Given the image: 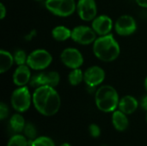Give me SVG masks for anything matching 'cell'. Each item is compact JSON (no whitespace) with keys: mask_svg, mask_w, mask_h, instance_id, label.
Instances as JSON below:
<instances>
[{"mask_svg":"<svg viewBox=\"0 0 147 146\" xmlns=\"http://www.w3.org/2000/svg\"><path fill=\"white\" fill-rule=\"evenodd\" d=\"M33 105L44 116L55 115L61 106V98L53 87L40 86L34 89L33 93Z\"/></svg>","mask_w":147,"mask_h":146,"instance_id":"cell-1","label":"cell"},{"mask_svg":"<svg viewBox=\"0 0 147 146\" xmlns=\"http://www.w3.org/2000/svg\"><path fill=\"white\" fill-rule=\"evenodd\" d=\"M92 50L95 57L105 63L115 61L121 54V46L112 34L98 36L92 44Z\"/></svg>","mask_w":147,"mask_h":146,"instance_id":"cell-2","label":"cell"},{"mask_svg":"<svg viewBox=\"0 0 147 146\" xmlns=\"http://www.w3.org/2000/svg\"><path fill=\"white\" fill-rule=\"evenodd\" d=\"M120 97L117 90L111 85H101L95 92L96 108L103 113H113L118 108Z\"/></svg>","mask_w":147,"mask_h":146,"instance_id":"cell-3","label":"cell"},{"mask_svg":"<svg viewBox=\"0 0 147 146\" xmlns=\"http://www.w3.org/2000/svg\"><path fill=\"white\" fill-rule=\"evenodd\" d=\"M11 107L17 113H24L28 111L33 104V94L30 93L28 86L17 87L13 90L10 96Z\"/></svg>","mask_w":147,"mask_h":146,"instance_id":"cell-4","label":"cell"},{"mask_svg":"<svg viewBox=\"0 0 147 146\" xmlns=\"http://www.w3.org/2000/svg\"><path fill=\"white\" fill-rule=\"evenodd\" d=\"M46 9L53 15L59 17H68L77 10L75 0H45Z\"/></svg>","mask_w":147,"mask_h":146,"instance_id":"cell-5","label":"cell"},{"mask_svg":"<svg viewBox=\"0 0 147 146\" xmlns=\"http://www.w3.org/2000/svg\"><path fill=\"white\" fill-rule=\"evenodd\" d=\"M52 62V54L44 48H38L28 53L27 65L33 71H41L47 69L51 65Z\"/></svg>","mask_w":147,"mask_h":146,"instance_id":"cell-6","label":"cell"},{"mask_svg":"<svg viewBox=\"0 0 147 146\" xmlns=\"http://www.w3.org/2000/svg\"><path fill=\"white\" fill-rule=\"evenodd\" d=\"M60 82V75L56 71H41L32 76L30 85L36 89L40 86H50L56 88Z\"/></svg>","mask_w":147,"mask_h":146,"instance_id":"cell-7","label":"cell"},{"mask_svg":"<svg viewBox=\"0 0 147 146\" xmlns=\"http://www.w3.org/2000/svg\"><path fill=\"white\" fill-rule=\"evenodd\" d=\"M98 35L91 26L78 25L71 29V40L77 44L88 46L93 44Z\"/></svg>","mask_w":147,"mask_h":146,"instance_id":"cell-8","label":"cell"},{"mask_svg":"<svg viewBox=\"0 0 147 146\" xmlns=\"http://www.w3.org/2000/svg\"><path fill=\"white\" fill-rule=\"evenodd\" d=\"M60 60L62 64L71 69L81 68L84 65V58L80 50L76 47H66L60 53Z\"/></svg>","mask_w":147,"mask_h":146,"instance_id":"cell-9","label":"cell"},{"mask_svg":"<svg viewBox=\"0 0 147 146\" xmlns=\"http://www.w3.org/2000/svg\"><path fill=\"white\" fill-rule=\"evenodd\" d=\"M137 22L130 15H122L115 22V31L120 36H130L137 30Z\"/></svg>","mask_w":147,"mask_h":146,"instance_id":"cell-10","label":"cell"},{"mask_svg":"<svg viewBox=\"0 0 147 146\" xmlns=\"http://www.w3.org/2000/svg\"><path fill=\"white\" fill-rule=\"evenodd\" d=\"M76 12L82 21L92 22L97 15V5L96 1L78 0Z\"/></svg>","mask_w":147,"mask_h":146,"instance_id":"cell-11","label":"cell"},{"mask_svg":"<svg viewBox=\"0 0 147 146\" xmlns=\"http://www.w3.org/2000/svg\"><path fill=\"white\" fill-rule=\"evenodd\" d=\"M106 77L105 71L99 65H91L84 71V82L88 87L101 86Z\"/></svg>","mask_w":147,"mask_h":146,"instance_id":"cell-12","label":"cell"},{"mask_svg":"<svg viewBox=\"0 0 147 146\" xmlns=\"http://www.w3.org/2000/svg\"><path fill=\"white\" fill-rule=\"evenodd\" d=\"M115 26L112 18L108 15H97L91 22V27L98 36L107 35L111 34Z\"/></svg>","mask_w":147,"mask_h":146,"instance_id":"cell-13","label":"cell"},{"mask_svg":"<svg viewBox=\"0 0 147 146\" xmlns=\"http://www.w3.org/2000/svg\"><path fill=\"white\" fill-rule=\"evenodd\" d=\"M32 76L31 69L28 65H17L12 75V81L16 87L27 86L30 83Z\"/></svg>","mask_w":147,"mask_h":146,"instance_id":"cell-14","label":"cell"},{"mask_svg":"<svg viewBox=\"0 0 147 146\" xmlns=\"http://www.w3.org/2000/svg\"><path fill=\"white\" fill-rule=\"evenodd\" d=\"M139 105L140 103L134 96L127 95L120 99L118 109L128 115L134 114L139 108Z\"/></svg>","mask_w":147,"mask_h":146,"instance_id":"cell-15","label":"cell"},{"mask_svg":"<svg viewBox=\"0 0 147 146\" xmlns=\"http://www.w3.org/2000/svg\"><path fill=\"white\" fill-rule=\"evenodd\" d=\"M127 114H124L121 110H115L112 114V123L115 130L119 132H124L127 129L129 126V120L127 116Z\"/></svg>","mask_w":147,"mask_h":146,"instance_id":"cell-16","label":"cell"},{"mask_svg":"<svg viewBox=\"0 0 147 146\" xmlns=\"http://www.w3.org/2000/svg\"><path fill=\"white\" fill-rule=\"evenodd\" d=\"M15 63L14 55L4 49L0 50V73L4 74L11 69Z\"/></svg>","mask_w":147,"mask_h":146,"instance_id":"cell-17","label":"cell"},{"mask_svg":"<svg viewBox=\"0 0 147 146\" xmlns=\"http://www.w3.org/2000/svg\"><path fill=\"white\" fill-rule=\"evenodd\" d=\"M53 40L63 42L71 38V29L64 25H59L54 27L51 32Z\"/></svg>","mask_w":147,"mask_h":146,"instance_id":"cell-18","label":"cell"},{"mask_svg":"<svg viewBox=\"0 0 147 146\" xmlns=\"http://www.w3.org/2000/svg\"><path fill=\"white\" fill-rule=\"evenodd\" d=\"M9 125L10 129L14 133H20L23 132L24 127L26 126V122H25L23 116L21 114V113H16L10 117Z\"/></svg>","mask_w":147,"mask_h":146,"instance_id":"cell-19","label":"cell"},{"mask_svg":"<svg viewBox=\"0 0 147 146\" xmlns=\"http://www.w3.org/2000/svg\"><path fill=\"white\" fill-rule=\"evenodd\" d=\"M69 83L72 86H78L84 82V71L81 68L71 70L68 74Z\"/></svg>","mask_w":147,"mask_h":146,"instance_id":"cell-20","label":"cell"},{"mask_svg":"<svg viewBox=\"0 0 147 146\" xmlns=\"http://www.w3.org/2000/svg\"><path fill=\"white\" fill-rule=\"evenodd\" d=\"M28 140L24 135L16 133L9 139L7 146H28Z\"/></svg>","mask_w":147,"mask_h":146,"instance_id":"cell-21","label":"cell"},{"mask_svg":"<svg viewBox=\"0 0 147 146\" xmlns=\"http://www.w3.org/2000/svg\"><path fill=\"white\" fill-rule=\"evenodd\" d=\"M23 133H24V136L28 139L29 145H31L32 141L36 139V135H37V131L35 126L32 123H26Z\"/></svg>","mask_w":147,"mask_h":146,"instance_id":"cell-22","label":"cell"},{"mask_svg":"<svg viewBox=\"0 0 147 146\" xmlns=\"http://www.w3.org/2000/svg\"><path fill=\"white\" fill-rule=\"evenodd\" d=\"M14 59H15V64L16 65H27V60H28V56L27 52L23 49H17L14 52Z\"/></svg>","mask_w":147,"mask_h":146,"instance_id":"cell-23","label":"cell"},{"mask_svg":"<svg viewBox=\"0 0 147 146\" xmlns=\"http://www.w3.org/2000/svg\"><path fill=\"white\" fill-rule=\"evenodd\" d=\"M30 146H55V144L51 138L41 136L34 139Z\"/></svg>","mask_w":147,"mask_h":146,"instance_id":"cell-24","label":"cell"},{"mask_svg":"<svg viewBox=\"0 0 147 146\" xmlns=\"http://www.w3.org/2000/svg\"><path fill=\"white\" fill-rule=\"evenodd\" d=\"M9 114V108L7 106V104H5L4 102H1L0 103V120H5Z\"/></svg>","mask_w":147,"mask_h":146,"instance_id":"cell-25","label":"cell"},{"mask_svg":"<svg viewBox=\"0 0 147 146\" xmlns=\"http://www.w3.org/2000/svg\"><path fill=\"white\" fill-rule=\"evenodd\" d=\"M89 132L91 135V137L96 139L101 135V129L96 124H91L89 126Z\"/></svg>","mask_w":147,"mask_h":146,"instance_id":"cell-26","label":"cell"},{"mask_svg":"<svg viewBox=\"0 0 147 146\" xmlns=\"http://www.w3.org/2000/svg\"><path fill=\"white\" fill-rule=\"evenodd\" d=\"M7 15V9L3 3H0V19L3 20Z\"/></svg>","mask_w":147,"mask_h":146,"instance_id":"cell-27","label":"cell"},{"mask_svg":"<svg viewBox=\"0 0 147 146\" xmlns=\"http://www.w3.org/2000/svg\"><path fill=\"white\" fill-rule=\"evenodd\" d=\"M36 30H31L28 34H26L25 35V37H24V39L26 40H32L35 36H36Z\"/></svg>","mask_w":147,"mask_h":146,"instance_id":"cell-28","label":"cell"},{"mask_svg":"<svg viewBox=\"0 0 147 146\" xmlns=\"http://www.w3.org/2000/svg\"><path fill=\"white\" fill-rule=\"evenodd\" d=\"M140 105V107L142 108V109L147 111V95H146L145 96L142 97Z\"/></svg>","mask_w":147,"mask_h":146,"instance_id":"cell-29","label":"cell"},{"mask_svg":"<svg viewBox=\"0 0 147 146\" xmlns=\"http://www.w3.org/2000/svg\"><path fill=\"white\" fill-rule=\"evenodd\" d=\"M135 3L141 8L147 9V0H135Z\"/></svg>","mask_w":147,"mask_h":146,"instance_id":"cell-30","label":"cell"},{"mask_svg":"<svg viewBox=\"0 0 147 146\" xmlns=\"http://www.w3.org/2000/svg\"><path fill=\"white\" fill-rule=\"evenodd\" d=\"M144 86H145V89H146V92H147V77H146V79H145V82H144Z\"/></svg>","mask_w":147,"mask_h":146,"instance_id":"cell-31","label":"cell"},{"mask_svg":"<svg viewBox=\"0 0 147 146\" xmlns=\"http://www.w3.org/2000/svg\"><path fill=\"white\" fill-rule=\"evenodd\" d=\"M60 146H71V145H69L68 143H64L63 145H61Z\"/></svg>","mask_w":147,"mask_h":146,"instance_id":"cell-32","label":"cell"},{"mask_svg":"<svg viewBox=\"0 0 147 146\" xmlns=\"http://www.w3.org/2000/svg\"><path fill=\"white\" fill-rule=\"evenodd\" d=\"M34 1H38V2H40V1H45V0H34Z\"/></svg>","mask_w":147,"mask_h":146,"instance_id":"cell-33","label":"cell"},{"mask_svg":"<svg viewBox=\"0 0 147 146\" xmlns=\"http://www.w3.org/2000/svg\"><path fill=\"white\" fill-rule=\"evenodd\" d=\"M146 121H147V114H146Z\"/></svg>","mask_w":147,"mask_h":146,"instance_id":"cell-34","label":"cell"}]
</instances>
